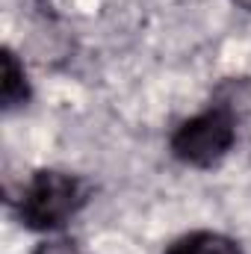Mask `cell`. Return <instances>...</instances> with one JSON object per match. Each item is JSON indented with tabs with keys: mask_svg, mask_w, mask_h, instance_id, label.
<instances>
[{
	"mask_svg": "<svg viewBox=\"0 0 251 254\" xmlns=\"http://www.w3.org/2000/svg\"><path fill=\"white\" fill-rule=\"evenodd\" d=\"M33 254H83V252H80L77 243H71V240H45Z\"/></svg>",
	"mask_w": 251,
	"mask_h": 254,
	"instance_id": "cell-5",
	"label": "cell"
},
{
	"mask_svg": "<svg viewBox=\"0 0 251 254\" xmlns=\"http://www.w3.org/2000/svg\"><path fill=\"white\" fill-rule=\"evenodd\" d=\"M166 254H243V249L225 237V234H216V231H192L178 237Z\"/></svg>",
	"mask_w": 251,
	"mask_h": 254,
	"instance_id": "cell-3",
	"label": "cell"
},
{
	"mask_svg": "<svg viewBox=\"0 0 251 254\" xmlns=\"http://www.w3.org/2000/svg\"><path fill=\"white\" fill-rule=\"evenodd\" d=\"M237 142V122L228 107H210L187 119L169 139L175 160L192 169H210L228 157Z\"/></svg>",
	"mask_w": 251,
	"mask_h": 254,
	"instance_id": "cell-2",
	"label": "cell"
},
{
	"mask_svg": "<svg viewBox=\"0 0 251 254\" xmlns=\"http://www.w3.org/2000/svg\"><path fill=\"white\" fill-rule=\"evenodd\" d=\"M0 98L6 110H15L21 104H27L30 98V83L24 74V65L18 63V57L6 48L3 51V80H0Z\"/></svg>",
	"mask_w": 251,
	"mask_h": 254,
	"instance_id": "cell-4",
	"label": "cell"
},
{
	"mask_svg": "<svg viewBox=\"0 0 251 254\" xmlns=\"http://www.w3.org/2000/svg\"><path fill=\"white\" fill-rule=\"evenodd\" d=\"M89 201V187L68 172H36L18 198V219L30 231H57Z\"/></svg>",
	"mask_w": 251,
	"mask_h": 254,
	"instance_id": "cell-1",
	"label": "cell"
}]
</instances>
